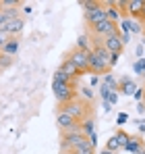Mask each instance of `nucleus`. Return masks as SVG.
Wrapping results in <instances>:
<instances>
[{"label": "nucleus", "mask_w": 145, "mask_h": 154, "mask_svg": "<svg viewBox=\"0 0 145 154\" xmlns=\"http://www.w3.org/2000/svg\"><path fill=\"white\" fill-rule=\"evenodd\" d=\"M118 90H122V94H126V96H133L137 92V83L131 77H122L120 81H118Z\"/></svg>", "instance_id": "9b49d317"}, {"label": "nucleus", "mask_w": 145, "mask_h": 154, "mask_svg": "<svg viewBox=\"0 0 145 154\" xmlns=\"http://www.w3.org/2000/svg\"><path fill=\"white\" fill-rule=\"evenodd\" d=\"M143 148H145V142H143L141 135H131V137H129V144L124 146L126 152H133V154H139Z\"/></svg>", "instance_id": "9d476101"}, {"label": "nucleus", "mask_w": 145, "mask_h": 154, "mask_svg": "<svg viewBox=\"0 0 145 154\" xmlns=\"http://www.w3.org/2000/svg\"><path fill=\"white\" fill-rule=\"evenodd\" d=\"M129 31L131 33H143V27L139 25V21H129Z\"/></svg>", "instance_id": "a878e982"}, {"label": "nucleus", "mask_w": 145, "mask_h": 154, "mask_svg": "<svg viewBox=\"0 0 145 154\" xmlns=\"http://www.w3.org/2000/svg\"><path fill=\"white\" fill-rule=\"evenodd\" d=\"M133 71L137 75H145V58H139V60L133 63Z\"/></svg>", "instance_id": "4be33fe9"}, {"label": "nucleus", "mask_w": 145, "mask_h": 154, "mask_svg": "<svg viewBox=\"0 0 145 154\" xmlns=\"http://www.w3.org/2000/svg\"><path fill=\"white\" fill-rule=\"evenodd\" d=\"M8 40H10V35H8V33H6L4 29H0V50L4 48V44H6Z\"/></svg>", "instance_id": "c85d7f7f"}, {"label": "nucleus", "mask_w": 145, "mask_h": 154, "mask_svg": "<svg viewBox=\"0 0 145 154\" xmlns=\"http://www.w3.org/2000/svg\"><path fill=\"white\" fill-rule=\"evenodd\" d=\"M56 125H58V129H60V133L81 129V127H79V121H77V119H72L71 115L62 112V110H58V112H56Z\"/></svg>", "instance_id": "39448f33"}, {"label": "nucleus", "mask_w": 145, "mask_h": 154, "mask_svg": "<svg viewBox=\"0 0 145 154\" xmlns=\"http://www.w3.org/2000/svg\"><path fill=\"white\" fill-rule=\"evenodd\" d=\"M104 110H106V112H110V110H112V104H110V102H104Z\"/></svg>", "instance_id": "4c0bfd02"}, {"label": "nucleus", "mask_w": 145, "mask_h": 154, "mask_svg": "<svg viewBox=\"0 0 145 154\" xmlns=\"http://www.w3.org/2000/svg\"><path fill=\"white\" fill-rule=\"evenodd\" d=\"M99 154H114V152H110V150H106V148H104V150H102Z\"/></svg>", "instance_id": "a19ab883"}, {"label": "nucleus", "mask_w": 145, "mask_h": 154, "mask_svg": "<svg viewBox=\"0 0 145 154\" xmlns=\"http://www.w3.org/2000/svg\"><path fill=\"white\" fill-rule=\"evenodd\" d=\"M6 17V21H13V19H19L21 17V8H0Z\"/></svg>", "instance_id": "f3484780"}, {"label": "nucleus", "mask_w": 145, "mask_h": 154, "mask_svg": "<svg viewBox=\"0 0 145 154\" xmlns=\"http://www.w3.org/2000/svg\"><path fill=\"white\" fill-rule=\"evenodd\" d=\"M52 90H54V98H56L58 106H64L77 98L75 83H52Z\"/></svg>", "instance_id": "7ed1b4c3"}, {"label": "nucleus", "mask_w": 145, "mask_h": 154, "mask_svg": "<svg viewBox=\"0 0 145 154\" xmlns=\"http://www.w3.org/2000/svg\"><path fill=\"white\" fill-rule=\"evenodd\" d=\"M89 29H91V35H96V38H106V35H110V33H116V31H118V23H114V21L106 19V21H102V23H97V25L89 27Z\"/></svg>", "instance_id": "423d86ee"}, {"label": "nucleus", "mask_w": 145, "mask_h": 154, "mask_svg": "<svg viewBox=\"0 0 145 154\" xmlns=\"http://www.w3.org/2000/svg\"><path fill=\"white\" fill-rule=\"evenodd\" d=\"M143 2L145 0H126V15H133V17L139 19L141 8H143Z\"/></svg>", "instance_id": "f8f14e48"}, {"label": "nucleus", "mask_w": 145, "mask_h": 154, "mask_svg": "<svg viewBox=\"0 0 145 154\" xmlns=\"http://www.w3.org/2000/svg\"><path fill=\"white\" fill-rule=\"evenodd\" d=\"M139 21H145V2H143V8H141V15H139Z\"/></svg>", "instance_id": "e433bc0d"}, {"label": "nucleus", "mask_w": 145, "mask_h": 154, "mask_svg": "<svg viewBox=\"0 0 145 154\" xmlns=\"http://www.w3.org/2000/svg\"><path fill=\"white\" fill-rule=\"evenodd\" d=\"M114 135H116V137H118V142H120V148H124V146H126V144H129V137H131V135H129V133H126V131H116V133H114Z\"/></svg>", "instance_id": "b1692460"}, {"label": "nucleus", "mask_w": 145, "mask_h": 154, "mask_svg": "<svg viewBox=\"0 0 145 154\" xmlns=\"http://www.w3.org/2000/svg\"><path fill=\"white\" fill-rule=\"evenodd\" d=\"M143 104H145V94H143Z\"/></svg>", "instance_id": "37998d69"}, {"label": "nucleus", "mask_w": 145, "mask_h": 154, "mask_svg": "<svg viewBox=\"0 0 145 154\" xmlns=\"http://www.w3.org/2000/svg\"><path fill=\"white\" fill-rule=\"evenodd\" d=\"M21 0H0V8H21Z\"/></svg>", "instance_id": "aec40b11"}, {"label": "nucleus", "mask_w": 145, "mask_h": 154, "mask_svg": "<svg viewBox=\"0 0 145 154\" xmlns=\"http://www.w3.org/2000/svg\"><path fill=\"white\" fill-rule=\"evenodd\" d=\"M135 54H137V58H143V44H139L135 48Z\"/></svg>", "instance_id": "473e14b6"}, {"label": "nucleus", "mask_w": 145, "mask_h": 154, "mask_svg": "<svg viewBox=\"0 0 145 154\" xmlns=\"http://www.w3.org/2000/svg\"><path fill=\"white\" fill-rule=\"evenodd\" d=\"M106 17H108L110 21H114V23L120 21L122 15H120V11L116 8V2H108V4H106Z\"/></svg>", "instance_id": "4468645a"}, {"label": "nucleus", "mask_w": 145, "mask_h": 154, "mask_svg": "<svg viewBox=\"0 0 145 154\" xmlns=\"http://www.w3.org/2000/svg\"><path fill=\"white\" fill-rule=\"evenodd\" d=\"M106 150H110V152H114V154L120 150V142H118V137H116V135H112V137L106 142Z\"/></svg>", "instance_id": "a211bd4d"}, {"label": "nucleus", "mask_w": 145, "mask_h": 154, "mask_svg": "<svg viewBox=\"0 0 145 154\" xmlns=\"http://www.w3.org/2000/svg\"><path fill=\"white\" fill-rule=\"evenodd\" d=\"M4 25H6V17H4V13L0 11V29H4Z\"/></svg>", "instance_id": "72a5a7b5"}, {"label": "nucleus", "mask_w": 145, "mask_h": 154, "mask_svg": "<svg viewBox=\"0 0 145 154\" xmlns=\"http://www.w3.org/2000/svg\"><path fill=\"white\" fill-rule=\"evenodd\" d=\"M110 94H112V90H110L106 83H99V96H102V100H104V102L110 98Z\"/></svg>", "instance_id": "393cba45"}, {"label": "nucleus", "mask_w": 145, "mask_h": 154, "mask_svg": "<svg viewBox=\"0 0 145 154\" xmlns=\"http://www.w3.org/2000/svg\"><path fill=\"white\" fill-rule=\"evenodd\" d=\"M97 83H99V79H97V75H93L91 77V85H97Z\"/></svg>", "instance_id": "ea45409f"}, {"label": "nucleus", "mask_w": 145, "mask_h": 154, "mask_svg": "<svg viewBox=\"0 0 145 154\" xmlns=\"http://www.w3.org/2000/svg\"><path fill=\"white\" fill-rule=\"evenodd\" d=\"M137 112H139V115H143V112H145V104H143V102L137 104Z\"/></svg>", "instance_id": "f704fd0d"}, {"label": "nucleus", "mask_w": 145, "mask_h": 154, "mask_svg": "<svg viewBox=\"0 0 145 154\" xmlns=\"http://www.w3.org/2000/svg\"><path fill=\"white\" fill-rule=\"evenodd\" d=\"M67 58H71L72 63H75V67L81 71V75L89 71V50H79V48H75L71 54H67Z\"/></svg>", "instance_id": "20e7f679"}, {"label": "nucleus", "mask_w": 145, "mask_h": 154, "mask_svg": "<svg viewBox=\"0 0 145 154\" xmlns=\"http://www.w3.org/2000/svg\"><path fill=\"white\" fill-rule=\"evenodd\" d=\"M139 154H145V148H143V150H141V152H139Z\"/></svg>", "instance_id": "79ce46f5"}, {"label": "nucleus", "mask_w": 145, "mask_h": 154, "mask_svg": "<svg viewBox=\"0 0 145 154\" xmlns=\"http://www.w3.org/2000/svg\"><path fill=\"white\" fill-rule=\"evenodd\" d=\"M81 6L85 8V21L87 25L93 27L102 21H106V4L104 2H96V0H81Z\"/></svg>", "instance_id": "f257e3e1"}, {"label": "nucleus", "mask_w": 145, "mask_h": 154, "mask_svg": "<svg viewBox=\"0 0 145 154\" xmlns=\"http://www.w3.org/2000/svg\"><path fill=\"white\" fill-rule=\"evenodd\" d=\"M118 60H120V52H112L110 54V58H108V67L112 69V67H116L118 65Z\"/></svg>", "instance_id": "bb28decb"}, {"label": "nucleus", "mask_w": 145, "mask_h": 154, "mask_svg": "<svg viewBox=\"0 0 145 154\" xmlns=\"http://www.w3.org/2000/svg\"><path fill=\"white\" fill-rule=\"evenodd\" d=\"M2 54H6V56H15L17 52H19V38H10L6 44H4V48H2Z\"/></svg>", "instance_id": "ddd939ff"}, {"label": "nucleus", "mask_w": 145, "mask_h": 154, "mask_svg": "<svg viewBox=\"0 0 145 154\" xmlns=\"http://www.w3.org/2000/svg\"><path fill=\"white\" fill-rule=\"evenodd\" d=\"M102 83H106V85H108V88H110L112 92H118V81L114 79V75H112V73H106Z\"/></svg>", "instance_id": "dca6fc26"}, {"label": "nucleus", "mask_w": 145, "mask_h": 154, "mask_svg": "<svg viewBox=\"0 0 145 154\" xmlns=\"http://www.w3.org/2000/svg\"><path fill=\"white\" fill-rule=\"evenodd\" d=\"M89 142H91V146H93V148H96V146H97V135H96V133H93V135L89 137Z\"/></svg>", "instance_id": "c9c22d12"}, {"label": "nucleus", "mask_w": 145, "mask_h": 154, "mask_svg": "<svg viewBox=\"0 0 145 154\" xmlns=\"http://www.w3.org/2000/svg\"><path fill=\"white\" fill-rule=\"evenodd\" d=\"M102 42H104V48L110 52H122L124 48V44H122V38H120V31H116V33H110V35H106V38H102Z\"/></svg>", "instance_id": "0eeeda50"}, {"label": "nucleus", "mask_w": 145, "mask_h": 154, "mask_svg": "<svg viewBox=\"0 0 145 154\" xmlns=\"http://www.w3.org/2000/svg\"><path fill=\"white\" fill-rule=\"evenodd\" d=\"M52 83H75L71 77H67L62 71H56L54 73V77H52Z\"/></svg>", "instance_id": "6ab92c4d"}, {"label": "nucleus", "mask_w": 145, "mask_h": 154, "mask_svg": "<svg viewBox=\"0 0 145 154\" xmlns=\"http://www.w3.org/2000/svg\"><path fill=\"white\" fill-rule=\"evenodd\" d=\"M143 94H145V88H137V92L133 94V98H135L137 102H143Z\"/></svg>", "instance_id": "c756f323"}, {"label": "nucleus", "mask_w": 145, "mask_h": 154, "mask_svg": "<svg viewBox=\"0 0 145 154\" xmlns=\"http://www.w3.org/2000/svg\"><path fill=\"white\" fill-rule=\"evenodd\" d=\"M58 71H62V73H64L67 77H71L72 81H77V79L81 77V71H79L77 67H75V63H72L71 58H67V56L62 58V63H60V67H58Z\"/></svg>", "instance_id": "1a4fd4ad"}, {"label": "nucleus", "mask_w": 145, "mask_h": 154, "mask_svg": "<svg viewBox=\"0 0 145 154\" xmlns=\"http://www.w3.org/2000/svg\"><path fill=\"white\" fill-rule=\"evenodd\" d=\"M77 48L79 50H91L89 48V38L83 33V35H79V40H77Z\"/></svg>", "instance_id": "412c9836"}, {"label": "nucleus", "mask_w": 145, "mask_h": 154, "mask_svg": "<svg viewBox=\"0 0 145 154\" xmlns=\"http://www.w3.org/2000/svg\"><path fill=\"white\" fill-rule=\"evenodd\" d=\"M126 121H129V115H126V112H118L116 123H118V125H122V123H126Z\"/></svg>", "instance_id": "7c9ffc66"}, {"label": "nucleus", "mask_w": 145, "mask_h": 154, "mask_svg": "<svg viewBox=\"0 0 145 154\" xmlns=\"http://www.w3.org/2000/svg\"><path fill=\"white\" fill-rule=\"evenodd\" d=\"M13 63H15V56H6V54L0 52V69H6V67H10Z\"/></svg>", "instance_id": "5701e85b"}, {"label": "nucleus", "mask_w": 145, "mask_h": 154, "mask_svg": "<svg viewBox=\"0 0 145 154\" xmlns=\"http://www.w3.org/2000/svg\"><path fill=\"white\" fill-rule=\"evenodd\" d=\"M93 125H96V123H93V117H87V119H83V121L79 123V127H81V133H83V135H87V137H91V135L96 133V131H93Z\"/></svg>", "instance_id": "2eb2a0df"}, {"label": "nucleus", "mask_w": 145, "mask_h": 154, "mask_svg": "<svg viewBox=\"0 0 145 154\" xmlns=\"http://www.w3.org/2000/svg\"><path fill=\"white\" fill-rule=\"evenodd\" d=\"M23 29H25V19L23 17L13 19V21H6V25H4V31H6L10 38H19V35L23 33Z\"/></svg>", "instance_id": "6e6552de"}, {"label": "nucleus", "mask_w": 145, "mask_h": 154, "mask_svg": "<svg viewBox=\"0 0 145 154\" xmlns=\"http://www.w3.org/2000/svg\"><path fill=\"white\" fill-rule=\"evenodd\" d=\"M21 8H23L25 13H27V15H29V13H31V11H33V8H31V6H29V4H25V6H21Z\"/></svg>", "instance_id": "58836bf2"}, {"label": "nucleus", "mask_w": 145, "mask_h": 154, "mask_svg": "<svg viewBox=\"0 0 145 154\" xmlns=\"http://www.w3.org/2000/svg\"><path fill=\"white\" fill-rule=\"evenodd\" d=\"M89 104L87 100H83V98H75L71 100L69 104H64V106H58V110H62V112H67V115H71L72 119H77L79 123L83 121V119H87V117H91V110H89Z\"/></svg>", "instance_id": "f03ea898"}, {"label": "nucleus", "mask_w": 145, "mask_h": 154, "mask_svg": "<svg viewBox=\"0 0 145 154\" xmlns=\"http://www.w3.org/2000/svg\"><path fill=\"white\" fill-rule=\"evenodd\" d=\"M106 102H110V104H112V106H114V104L118 102V92H112V94H110V98H108Z\"/></svg>", "instance_id": "2f4dec72"}, {"label": "nucleus", "mask_w": 145, "mask_h": 154, "mask_svg": "<svg viewBox=\"0 0 145 154\" xmlns=\"http://www.w3.org/2000/svg\"><path fill=\"white\" fill-rule=\"evenodd\" d=\"M79 92H81V96H83V100H87V102H91V98H93V90H91V88H81Z\"/></svg>", "instance_id": "cd10ccee"}]
</instances>
